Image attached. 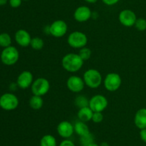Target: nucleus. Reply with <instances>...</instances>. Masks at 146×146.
Here are the masks:
<instances>
[{"instance_id":"f257e3e1","label":"nucleus","mask_w":146,"mask_h":146,"mask_svg":"<svg viewBox=\"0 0 146 146\" xmlns=\"http://www.w3.org/2000/svg\"><path fill=\"white\" fill-rule=\"evenodd\" d=\"M84 61L78 54L68 53L64 56L61 60V64L65 70L69 72H76L82 68Z\"/></svg>"},{"instance_id":"f03ea898","label":"nucleus","mask_w":146,"mask_h":146,"mask_svg":"<svg viewBox=\"0 0 146 146\" xmlns=\"http://www.w3.org/2000/svg\"><path fill=\"white\" fill-rule=\"evenodd\" d=\"M84 81L87 87L91 89H96L102 83V75L98 70L96 69H89L84 74Z\"/></svg>"},{"instance_id":"7ed1b4c3","label":"nucleus","mask_w":146,"mask_h":146,"mask_svg":"<svg viewBox=\"0 0 146 146\" xmlns=\"http://www.w3.org/2000/svg\"><path fill=\"white\" fill-rule=\"evenodd\" d=\"M1 61L5 65L11 66L16 64L19 58V52L14 46H9L4 48L1 53Z\"/></svg>"},{"instance_id":"20e7f679","label":"nucleus","mask_w":146,"mask_h":146,"mask_svg":"<svg viewBox=\"0 0 146 146\" xmlns=\"http://www.w3.org/2000/svg\"><path fill=\"white\" fill-rule=\"evenodd\" d=\"M67 42L73 48L81 49L86 47L88 43V37L82 31H74L68 35Z\"/></svg>"},{"instance_id":"39448f33","label":"nucleus","mask_w":146,"mask_h":146,"mask_svg":"<svg viewBox=\"0 0 146 146\" xmlns=\"http://www.w3.org/2000/svg\"><path fill=\"white\" fill-rule=\"evenodd\" d=\"M31 92L34 95L42 96L48 93L50 90V83L47 79L44 77H38L34 80L31 86Z\"/></svg>"},{"instance_id":"423d86ee","label":"nucleus","mask_w":146,"mask_h":146,"mask_svg":"<svg viewBox=\"0 0 146 146\" xmlns=\"http://www.w3.org/2000/svg\"><path fill=\"white\" fill-rule=\"evenodd\" d=\"M19 103L18 97L13 93H4L0 97V107L7 111H11L17 109Z\"/></svg>"},{"instance_id":"0eeeda50","label":"nucleus","mask_w":146,"mask_h":146,"mask_svg":"<svg viewBox=\"0 0 146 146\" xmlns=\"http://www.w3.org/2000/svg\"><path fill=\"white\" fill-rule=\"evenodd\" d=\"M122 83L121 76L115 72L108 73L104 80L105 88L109 92L117 91L120 88Z\"/></svg>"},{"instance_id":"6e6552de","label":"nucleus","mask_w":146,"mask_h":146,"mask_svg":"<svg viewBox=\"0 0 146 146\" xmlns=\"http://www.w3.org/2000/svg\"><path fill=\"white\" fill-rule=\"evenodd\" d=\"M68 31V25L64 20L58 19L53 21L48 27V32L53 37L60 38L65 35Z\"/></svg>"},{"instance_id":"1a4fd4ad","label":"nucleus","mask_w":146,"mask_h":146,"mask_svg":"<svg viewBox=\"0 0 146 146\" xmlns=\"http://www.w3.org/2000/svg\"><path fill=\"white\" fill-rule=\"evenodd\" d=\"M108 104V100L103 94H95L89 100L88 107L94 112H101L107 108Z\"/></svg>"},{"instance_id":"9d476101","label":"nucleus","mask_w":146,"mask_h":146,"mask_svg":"<svg viewBox=\"0 0 146 146\" xmlns=\"http://www.w3.org/2000/svg\"><path fill=\"white\" fill-rule=\"evenodd\" d=\"M118 19L121 24L124 27H131L135 25L137 20L136 14L131 9H123L119 13Z\"/></svg>"},{"instance_id":"9b49d317","label":"nucleus","mask_w":146,"mask_h":146,"mask_svg":"<svg viewBox=\"0 0 146 146\" xmlns=\"http://www.w3.org/2000/svg\"><path fill=\"white\" fill-rule=\"evenodd\" d=\"M66 85L68 90L72 92L78 93L82 91L85 87L84 79L77 75H72L67 80Z\"/></svg>"},{"instance_id":"f8f14e48","label":"nucleus","mask_w":146,"mask_h":146,"mask_svg":"<svg viewBox=\"0 0 146 146\" xmlns=\"http://www.w3.org/2000/svg\"><path fill=\"white\" fill-rule=\"evenodd\" d=\"M57 133L60 137L64 139H68L74 133V126L70 122L64 120L58 123L56 127Z\"/></svg>"},{"instance_id":"ddd939ff","label":"nucleus","mask_w":146,"mask_h":146,"mask_svg":"<svg viewBox=\"0 0 146 146\" xmlns=\"http://www.w3.org/2000/svg\"><path fill=\"white\" fill-rule=\"evenodd\" d=\"M34 82L32 73L28 70H24L19 74L17 80V84L19 88L27 89L31 87Z\"/></svg>"},{"instance_id":"4468645a","label":"nucleus","mask_w":146,"mask_h":146,"mask_svg":"<svg viewBox=\"0 0 146 146\" xmlns=\"http://www.w3.org/2000/svg\"><path fill=\"white\" fill-rule=\"evenodd\" d=\"M92 17L91 9L86 6H80L76 9L74 13V17L76 21L78 22H85Z\"/></svg>"},{"instance_id":"2eb2a0df","label":"nucleus","mask_w":146,"mask_h":146,"mask_svg":"<svg viewBox=\"0 0 146 146\" xmlns=\"http://www.w3.org/2000/svg\"><path fill=\"white\" fill-rule=\"evenodd\" d=\"M14 39L17 44L22 47H27L30 45L31 37L29 33L25 29H19L16 31Z\"/></svg>"},{"instance_id":"dca6fc26","label":"nucleus","mask_w":146,"mask_h":146,"mask_svg":"<svg viewBox=\"0 0 146 146\" xmlns=\"http://www.w3.org/2000/svg\"><path fill=\"white\" fill-rule=\"evenodd\" d=\"M135 125L140 130L146 128V108H141L136 112L134 117Z\"/></svg>"},{"instance_id":"f3484780","label":"nucleus","mask_w":146,"mask_h":146,"mask_svg":"<svg viewBox=\"0 0 146 146\" xmlns=\"http://www.w3.org/2000/svg\"><path fill=\"white\" fill-rule=\"evenodd\" d=\"M93 114H94V111L89 107H85L78 110L77 116H78V120L86 123L92 120Z\"/></svg>"},{"instance_id":"a211bd4d","label":"nucleus","mask_w":146,"mask_h":146,"mask_svg":"<svg viewBox=\"0 0 146 146\" xmlns=\"http://www.w3.org/2000/svg\"><path fill=\"white\" fill-rule=\"evenodd\" d=\"M74 132L80 137L86 135L90 133V130L88 126L86 124L85 122L79 120L74 124Z\"/></svg>"},{"instance_id":"6ab92c4d","label":"nucleus","mask_w":146,"mask_h":146,"mask_svg":"<svg viewBox=\"0 0 146 146\" xmlns=\"http://www.w3.org/2000/svg\"><path fill=\"white\" fill-rule=\"evenodd\" d=\"M29 103V106L31 107V109L38 110H40L44 105V100H43L41 96L34 95L33 94L32 97L30 98Z\"/></svg>"},{"instance_id":"aec40b11","label":"nucleus","mask_w":146,"mask_h":146,"mask_svg":"<svg viewBox=\"0 0 146 146\" xmlns=\"http://www.w3.org/2000/svg\"><path fill=\"white\" fill-rule=\"evenodd\" d=\"M40 146H57L56 139L52 135H45L40 140Z\"/></svg>"},{"instance_id":"412c9836","label":"nucleus","mask_w":146,"mask_h":146,"mask_svg":"<svg viewBox=\"0 0 146 146\" xmlns=\"http://www.w3.org/2000/svg\"><path fill=\"white\" fill-rule=\"evenodd\" d=\"M31 48L34 50H41V49H43L44 46V41L43 40L42 38L38 37H33L31 39V44H30Z\"/></svg>"},{"instance_id":"4be33fe9","label":"nucleus","mask_w":146,"mask_h":146,"mask_svg":"<svg viewBox=\"0 0 146 146\" xmlns=\"http://www.w3.org/2000/svg\"><path fill=\"white\" fill-rule=\"evenodd\" d=\"M74 104L79 109L82 108V107H88L89 100L84 95H78L74 100Z\"/></svg>"},{"instance_id":"5701e85b","label":"nucleus","mask_w":146,"mask_h":146,"mask_svg":"<svg viewBox=\"0 0 146 146\" xmlns=\"http://www.w3.org/2000/svg\"><path fill=\"white\" fill-rule=\"evenodd\" d=\"M11 37L8 33L3 32L0 34V47H8L11 46Z\"/></svg>"},{"instance_id":"b1692460","label":"nucleus","mask_w":146,"mask_h":146,"mask_svg":"<svg viewBox=\"0 0 146 146\" xmlns=\"http://www.w3.org/2000/svg\"><path fill=\"white\" fill-rule=\"evenodd\" d=\"M94 135L92 133H88L86 135L80 137V144L81 146H88V145L94 143Z\"/></svg>"},{"instance_id":"393cba45","label":"nucleus","mask_w":146,"mask_h":146,"mask_svg":"<svg viewBox=\"0 0 146 146\" xmlns=\"http://www.w3.org/2000/svg\"><path fill=\"white\" fill-rule=\"evenodd\" d=\"M78 54V55L80 56V57H81L84 61H86V60H89V59L91 58V49H89L88 47H84L80 49Z\"/></svg>"},{"instance_id":"a878e982","label":"nucleus","mask_w":146,"mask_h":146,"mask_svg":"<svg viewBox=\"0 0 146 146\" xmlns=\"http://www.w3.org/2000/svg\"><path fill=\"white\" fill-rule=\"evenodd\" d=\"M134 26L138 31H145L146 29V19L144 18L137 19Z\"/></svg>"},{"instance_id":"bb28decb","label":"nucleus","mask_w":146,"mask_h":146,"mask_svg":"<svg viewBox=\"0 0 146 146\" xmlns=\"http://www.w3.org/2000/svg\"><path fill=\"white\" fill-rule=\"evenodd\" d=\"M104 120V115L101 112H94L92 116V121L95 123H100Z\"/></svg>"},{"instance_id":"cd10ccee","label":"nucleus","mask_w":146,"mask_h":146,"mask_svg":"<svg viewBox=\"0 0 146 146\" xmlns=\"http://www.w3.org/2000/svg\"><path fill=\"white\" fill-rule=\"evenodd\" d=\"M22 0H9V5L12 8H18L21 6Z\"/></svg>"},{"instance_id":"c85d7f7f","label":"nucleus","mask_w":146,"mask_h":146,"mask_svg":"<svg viewBox=\"0 0 146 146\" xmlns=\"http://www.w3.org/2000/svg\"><path fill=\"white\" fill-rule=\"evenodd\" d=\"M58 146H76V145L73 141L68 140V139H65V140H64L63 141H61V143H60L59 145Z\"/></svg>"},{"instance_id":"c756f323","label":"nucleus","mask_w":146,"mask_h":146,"mask_svg":"<svg viewBox=\"0 0 146 146\" xmlns=\"http://www.w3.org/2000/svg\"><path fill=\"white\" fill-rule=\"evenodd\" d=\"M120 0H102L103 2L108 6H113L116 4Z\"/></svg>"},{"instance_id":"7c9ffc66","label":"nucleus","mask_w":146,"mask_h":146,"mask_svg":"<svg viewBox=\"0 0 146 146\" xmlns=\"http://www.w3.org/2000/svg\"><path fill=\"white\" fill-rule=\"evenodd\" d=\"M140 137L144 143H146V128L141 130V131H140Z\"/></svg>"},{"instance_id":"2f4dec72","label":"nucleus","mask_w":146,"mask_h":146,"mask_svg":"<svg viewBox=\"0 0 146 146\" xmlns=\"http://www.w3.org/2000/svg\"><path fill=\"white\" fill-rule=\"evenodd\" d=\"M7 1H8V0H0V6L5 5Z\"/></svg>"},{"instance_id":"473e14b6","label":"nucleus","mask_w":146,"mask_h":146,"mask_svg":"<svg viewBox=\"0 0 146 146\" xmlns=\"http://www.w3.org/2000/svg\"><path fill=\"white\" fill-rule=\"evenodd\" d=\"M84 1H86L88 3H90V4H94V3L98 1V0H84Z\"/></svg>"},{"instance_id":"72a5a7b5","label":"nucleus","mask_w":146,"mask_h":146,"mask_svg":"<svg viewBox=\"0 0 146 146\" xmlns=\"http://www.w3.org/2000/svg\"><path fill=\"white\" fill-rule=\"evenodd\" d=\"M99 146H109V145H108V143H106V142H103V143H101V144L99 145Z\"/></svg>"},{"instance_id":"f704fd0d","label":"nucleus","mask_w":146,"mask_h":146,"mask_svg":"<svg viewBox=\"0 0 146 146\" xmlns=\"http://www.w3.org/2000/svg\"><path fill=\"white\" fill-rule=\"evenodd\" d=\"M88 146H99V145L96 144V143H91V144L88 145Z\"/></svg>"},{"instance_id":"c9c22d12","label":"nucleus","mask_w":146,"mask_h":146,"mask_svg":"<svg viewBox=\"0 0 146 146\" xmlns=\"http://www.w3.org/2000/svg\"><path fill=\"white\" fill-rule=\"evenodd\" d=\"M22 1H29V0H22Z\"/></svg>"}]
</instances>
